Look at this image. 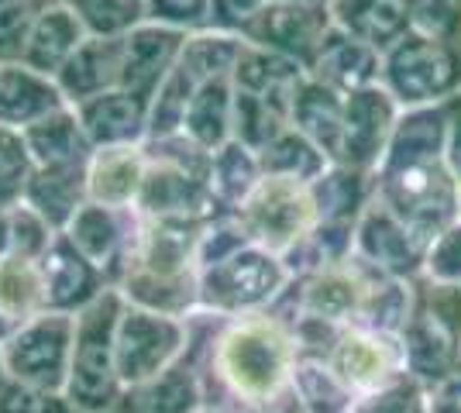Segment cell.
<instances>
[{
    "mask_svg": "<svg viewBox=\"0 0 461 413\" xmlns=\"http://www.w3.org/2000/svg\"><path fill=\"white\" fill-rule=\"evenodd\" d=\"M32 173H35V162L28 156L21 131L0 128V207H14L18 200H24Z\"/></svg>",
    "mask_w": 461,
    "mask_h": 413,
    "instance_id": "60d3db41",
    "label": "cell"
},
{
    "mask_svg": "<svg viewBox=\"0 0 461 413\" xmlns=\"http://www.w3.org/2000/svg\"><path fill=\"white\" fill-rule=\"evenodd\" d=\"M11 256V238H7V207H0V258Z\"/></svg>",
    "mask_w": 461,
    "mask_h": 413,
    "instance_id": "f907efd6",
    "label": "cell"
},
{
    "mask_svg": "<svg viewBox=\"0 0 461 413\" xmlns=\"http://www.w3.org/2000/svg\"><path fill=\"white\" fill-rule=\"evenodd\" d=\"M124 307V296L117 290H104L90 307L77 314L73 328V358L66 390L69 403L79 413H107L124 390L114 362V331L117 317Z\"/></svg>",
    "mask_w": 461,
    "mask_h": 413,
    "instance_id": "5b68a950",
    "label": "cell"
},
{
    "mask_svg": "<svg viewBox=\"0 0 461 413\" xmlns=\"http://www.w3.org/2000/svg\"><path fill=\"white\" fill-rule=\"evenodd\" d=\"M207 220H166L138 217L135 245L117 293L128 303L169 317H193L200 310V265L196 248Z\"/></svg>",
    "mask_w": 461,
    "mask_h": 413,
    "instance_id": "3957f363",
    "label": "cell"
},
{
    "mask_svg": "<svg viewBox=\"0 0 461 413\" xmlns=\"http://www.w3.org/2000/svg\"><path fill=\"white\" fill-rule=\"evenodd\" d=\"M94 148L104 145H138L149 138V100L128 90H107L73 107Z\"/></svg>",
    "mask_w": 461,
    "mask_h": 413,
    "instance_id": "603a6c76",
    "label": "cell"
},
{
    "mask_svg": "<svg viewBox=\"0 0 461 413\" xmlns=\"http://www.w3.org/2000/svg\"><path fill=\"white\" fill-rule=\"evenodd\" d=\"M69 7L94 39H124L141 21H149L145 0H69Z\"/></svg>",
    "mask_w": 461,
    "mask_h": 413,
    "instance_id": "f35d334b",
    "label": "cell"
},
{
    "mask_svg": "<svg viewBox=\"0 0 461 413\" xmlns=\"http://www.w3.org/2000/svg\"><path fill=\"white\" fill-rule=\"evenodd\" d=\"M24 203L35 207L59 235L86 203V162L83 166H35Z\"/></svg>",
    "mask_w": 461,
    "mask_h": 413,
    "instance_id": "f546056e",
    "label": "cell"
},
{
    "mask_svg": "<svg viewBox=\"0 0 461 413\" xmlns=\"http://www.w3.org/2000/svg\"><path fill=\"white\" fill-rule=\"evenodd\" d=\"M149 169L138 193V217H166V220H211L224 214L211 193V152L183 135L145 141Z\"/></svg>",
    "mask_w": 461,
    "mask_h": 413,
    "instance_id": "277c9868",
    "label": "cell"
},
{
    "mask_svg": "<svg viewBox=\"0 0 461 413\" xmlns=\"http://www.w3.org/2000/svg\"><path fill=\"white\" fill-rule=\"evenodd\" d=\"M21 138L35 166H83L94 156V141L86 138L73 107H62L56 114L41 118L39 124L24 128Z\"/></svg>",
    "mask_w": 461,
    "mask_h": 413,
    "instance_id": "1f68e13d",
    "label": "cell"
},
{
    "mask_svg": "<svg viewBox=\"0 0 461 413\" xmlns=\"http://www.w3.org/2000/svg\"><path fill=\"white\" fill-rule=\"evenodd\" d=\"M427 413H461V400L451 393H444V390H430Z\"/></svg>",
    "mask_w": 461,
    "mask_h": 413,
    "instance_id": "681fc988",
    "label": "cell"
},
{
    "mask_svg": "<svg viewBox=\"0 0 461 413\" xmlns=\"http://www.w3.org/2000/svg\"><path fill=\"white\" fill-rule=\"evenodd\" d=\"M379 279H383V273H375L358 256H351L345 262H334V265H321L313 273L293 275V286L272 310L286 317L289 324L300 317H313L324 324L348 328V324L362 320L368 296H372Z\"/></svg>",
    "mask_w": 461,
    "mask_h": 413,
    "instance_id": "52a82bcc",
    "label": "cell"
},
{
    "mask_svg": "<svg viewBox=\"0 0 461 413\" xmlns=\"http://www.w3.org/2000/svg\"><path fill=\"white\" fill-rule=\"evenodd\" d=\"M149 21L173 24L183 31H200L211 21V0H145Z\"/></svg>",
    "mask_w": 461,
    "mask_h": 413,
    "instance_id": "f6af8a7d",
    "label": "cell"
},
{
    "mask_svg": "<svg viewBox=\"0 0 461 413\" xmlns=\"http://www.w3.org/2000/svg\"><path fill=\"white\" fill-rule=\"evenodd\" d=\"M39 269L41 286H45V307L56 314H79L104 290H114L107 283V275L100 273L90 258L79 256L66 235H56V241L45 248Z\"/></svg>",
    "mask_w": 461,
    "mask_h": 413,
    "instance_id": "ac0fdd59",
    "label": "cell"
},
{
    "mask_svg": "<svg viewBox=\"0 0 461 413\" xmlns=\"http://www.w3.org/2000/svg\"><path fill=\"white\" fill-rule=\"evenodd\" d=\"M149 169L145 141L138 145H104L86 158V200L114 211H135Z\"/></svg>",
    "mask_w": 461,
    "mask_h": 413,
    "instance_id": "ffe728a7",
    "label": "cell"
},
{
    "mask_svg": "<svg viewBox=\"0 0 461 413\" xmlns=\"http://www.w3.org/2000/svg\"><path fill=\"white\" fill-rule=\"evenodd\" d=\"M324 4H327V0H324Z\"/></svg>",
    "mask_w": 461,
    "mask_h": 413,
    "instance_id": "db71d44e",
    "label": "cell"
},
{
    "mask_svg": "<svg viewBox=\"0 0 461 413\" xmlns=\"http://www.w3.org/2000/svg\"><path fill=\"white\" fill-rule=\"evenodd\" d=\"M86 41V28L69 7V0H49L32 24V35L24 41L21 62L56 79V73L66 66V59Z\"/></svg>",
    "mask_w": 461,
    "mask_h": 413,
    "instance_id": "d4e9b609",
    "label": "cell"
},
{
    "mask_svg": "<svg viewBox=\"0 0 461 413\" xmlns=\"http://www.w3.org/2000/svg\"><path fill=\"white\" fill-rule=\"evenodd\" d=\"M230 214L238 217L249 241L283 258L289 252H296L310 238V231L317 228V207H313L310 183L289 176H269V173H262V179L251 186L249 197Z\"/></svg>",
    "mask_w": 461,
    "mask_h": 413,
    "instance_id": "ba28073f",
    "label": "cell"
},
{
    "mask_svg": "<svg viewBox=\"0 0 461 413\" xmlns=\"http://www.w3.org/2000/svg\"><path fill=\"white\" fill-rule=\"evenodd\" d=\"M330 28L334 21L324 0H269L241 31V39L310 69Z\"/></svg>",
    "mask_w": 461,
    "mask_h": 413,
    "instance_id": "4fadbf2b",
    "label": "cell"
},
{
    "mask_svg": "<svg viewBox=\"0 0 461 413\" xmlns=\"http://www.w3.org/2000/svg\"><path fill=\"white\" fill-rule=\"evenodd\" d=\"M186 358L196 365L207 407L230 413H307L296 396L300 341L276 310L190 317Z\"/></svg>",
    "mask_w": 461,
    "mask_h": 413,
    "instance_id": "6da1fadb",
    "label": "cell"
},
{
    "mask_svg": "<svg viewBox=\"0 0 461 413\" xmlns=\"http://www.w3.org/2000/svg\"><path fill=\"white\" fill-rule=\"evenodd\" d=\"M0 379H4V365H0Z\"/></svg>",
    "mask_w": 461,
    "mask_h": 413,
    "instance_id": "f5cc1de1",
    "label": "cell"
},
{
    "mask_svg": "<svg viewBox=\"0 0 461 413\" xmlns=\"http://www.w3.org/2000/svg\"><path fill=\"white\" fill-rule=\"evenodd\" d=\"M327 11L334 28L375 52L393 49L413 31V0H327Z\"/></svg>",
    "mask_w": 461,
    "mask_h": 413,
    "instance_id": "7402d4cb",
    "label": "cell"
},
{
    "mask_svg": "<svg viewBox=\"0 0 461 413\" xmlns=\"http://www.w3.org/2000/svg\"><path fill=\"white\" fill-rule=\"evenodd\" d=\"M258 162H262V173H269V176H289L303 179V183H313L330 166V158L296 128H286L279 138H272L258 152Z\"/></svg>",
    "mask_w": 461,
    "mask_h": 413,
    "instance_id": "8d00e7d4",
    "label": "cell"
},
{
    "mask_svg": "<svg viewBox=\"0 0 461 413\" xmlns=\"http://www.w3.org/2000/svg\"><path fill=\"white\" fill-rule=\"evenodd\" d=\"M266 4L269 0H211V21H207V28L241 35Z\"/></svg>",
    "mask_w": 461,
    "mask_h": 413,
    "instance_id": "bcb514c9",
    "label": "cell"
},
{
    "mask_svg": "<svg viewBox=\"0 0 461 413\" xmlns=\"http://www.w3.org/2000/svg\"><path fill=\"white\" fill-rule=\"evenodd\" d=\"M313 207H317V224H355L366 203L375 193V176L366 169H355L345 162H330L321 176L310 183Z\"/></svg>",
    "mask_w": 461,
    "mask_h": 413,
    "instance_id": "4dcf8cb0",
    "label": "cell"
},
{
    "mask_svg": "<svg viewBox=\"0 0 461 413\" xmlns=\"http://www.w3.org/2000/svg\"><path fill=\"white\" fill-rule=\"evenodd\" d=\"M190 348V317L155 314L124 300L114 331V362L124 386L166 373Z\"/></svg>",
    "mask_w": 461,
    "mask_h": 413,
    "instance_id": "30bf717a",
    "label": "cell"
},
{
    "mask_svg": "<svg viewBox=\"0 0 461 413\" xmlns=\"http://www.w3.org/2000/svg\"><path fill=\"white\" fill-rule=\"evenodd\" d=\"M203 413H230V410H221V407H207Z\"/></svg>",
    "mask_w": 461,
    "mask_h": 413,
    "instance_id": "816d5d0a",
    "label": "cell"
},
{
    "mask_svg": "<svg viewBox=\"0 0 461 413\" xmlns=\"http://www.w3.org/2000/svg\"><path fill=\"white\" fill-rule=\"evenodd\" d=\"M307 76L300 62L286 59L279 52H269L262 45H251L241 39V52L230 69V83L249 94H266V97H293L296 83Z\"/></svg>",
    "mask_w": 461,
    "mask_h": 413,
    "instance_id": "836d02e7",
    "label": "cell"
},
{
    "mask_svg": "<svg viewBox=\"0 0 461 413\" xmlns=\"http://www.w3.org/2000/svg\"><path fill=\"white\" fill-rule=\"evenodd\" d=\"M296 396L307 413H348L355 393L334 375L321 355H303L296 362Z\"/></svg>",
    "mask_w": 461,
    "mask_h": 413,
    "instance_id": "74e56055",
    "label": "cell"
},
{
    "mask_svg": "<svg viewBox=\"0 0 461 413\" xmlns=\"http://www.w3.org/2000/svg\"><path fill=\"white\" fill-rule=\"evenodd\" d=\"M430 390L413 375H400L372 393H358L348 413H427Z\"/></svg>",
    "mask_w": 461,
    "mask_h": 413,
    "instance_id": "ab89813d",
    "label": "cell"
},
{
    "mask_svg": "<svg viewBox=\"0 0 461 413\" xmlns=\"http://www.w3.org/2000/svg\"><path fill=\"white\" fill-rule=\"evenodd\" d=\"M289 100L293 97H266V94H249L234 86L230 138L251 152H262L272 138H279L289 128Z\"/></svg>",
    "mask_w": 461,
    "mask_h": 413,
    "instance_id": "e575fe53",
    "label": "cell"
},
{
    "mask_svg": "<svg viewBox=\"0 0 461 413\" xmlns=\"http://www.w3.org/2000/svg\"><path fill=\"white\" fill-rule=\"evenodd\" d=\"M230 128H234V83L230 76L207 79L186 107L183 135L196 141L200 148L217 152L230 141Z\"/></svg>",
    "mask_w": 461,
    "mask_h": 413,
    "instance_id": "d6a6232c",
    "label": "cell"
},
{
    "mask_svg": "<svg viewBox=\"0 0 461 413\" xmlns=\"http://www.w3.org/2000/svg\"><path fill=\"white\" fill-rule=\"evenodd\" d=\"M262 179V162H258V152L245 148L241 141L230 138L228 145H221L217 152H211V193L213 200L221 203V211L230 214L241 200L251 193V186Z\"/></svg>",
    "mask_w": 461,
    "mask_h": 413,
    "instance_id": "d590c367",
    "label": "cell"
},
{
    "mask_svg": "<svg viewBox=\"0 0 461 413\" xmlns=\"http://www.w3.org/2000/svg\"><path fill=\"white\" fill-rule=\"evenodd\" d=\"M73 328L77 314H39L0 345L4 373L35 393H62L73 358Z\"/></svg>",
    "mask_w": 461,
    "mask_h": 413,
    "instance_id": "8fae6325",
    "label": "cell"
},
{
    "mask_svg": "<svg viewBox=\"0 0 461 413\" xmlns=\"http://www.w3.org/2000/svg\"><path fill=\"white\" fill-rule=\"evenodd\" d=\"M32 413H79V410L69 403V396L66 393H39L35 396Z\"/></svg>",
    "mask_w": 461,
    "mask_h": 413,
    "instance_id": "c3c4849f",
    "label": "cell"
},
{
    "mask_svg": "<svg viewBox=\"0 0 461 413\" xmlns=\"http://www.w3.org/2000/svg\"><path fill=\"white\" fill-rule=\"evenodd\" d=\"M351 393H372L406 375V355L400 335H385L366 324H348L321 355Z\"/></svg>",
    "mask_w": 461,
    "mask_h": 413,
    "instance_id": "7c38bea8",
    "label": "cell"
},
{
    "mask_svg": "<svg viewBox=\"0 0 461 413\" xmlns=\"http://www.w3.org/2000/svg\"><path fill=\"white\" fill-rule=\"evenodd\" d=\"M45 310L49 307H45L39 262L24 256L0 258V345Z\"/></svg>",
    "mask_w": 461,
    "mask_h": 413,
    "instance_id": "f1b7e54d",
    "label": "cell"
},
{
    "mask_svg": "<svg viewBox=\"0 0 461 413\" xmlns=\"http://www.w3.org/2000/svg\"><path fill=\"white\" fill-rule=\"evenodd\" d=\"M293 286L286 258L249 241L234 256L200 269V310L213 317H241L272 310Z\"/></svg>",
    "mask_w": 461,
    "mask_h": 413,
    "instance_id": "8992f818",
    "label": "cell"
},
{
    "mask_svg": "<svg viewBox=\"0 0 461 413\" xmlns=\"http://www.w3.org/2000/svg\"><path fill=\"white\" fill-rule=\"evenodd\" d=\"M121 41L124 39L86 35V41L66 59V66L56 73V83L69 107L121 86Z\"/></svg>",
    "mask_w": 461,
    "mask_h": 413,
    "instance_id": "484cf974",
    "label": "cell"
},
{
    "mask_svg": "<svg viewBox=\"0 0 461 413\" xmlns=\"http://www.w3.org/2000/svg\"><path fill=\"white\" fill-rule=\"evenodd\" d=\"M183 28L158 24V21H141L135 31H128L121 41V90L135 94L141 100H152L162 79L169 76L183 45H186Z\"/></svg>",
    "mask_w": 461,
    "mask_h": 413,
    "instance_id": "e0dca14e",
    "label": "cell"
},
{
    "mask_svg": "<svg viewBox=\"0 0 461 413\" xmlns=\"http://www.w3.org/2000/svg\"><path fill=\"white\" fill-rule=\"evenodd\" d=\"M447 169H451V179L458 186V203H461V118H451V135H447Z\"/></svg>",
    "mask_w": 461,
    "mask_h": 413,
    "instance_id": "7dc6e473",
    "label": "cell"
},
{
    "mask_svg": "<svg viewBox=\"0 0 461 413\" xmlns=\"http://www.w3.org/2000/svg\"><path fill=\"white\" fill-rule=\"evenodd\" d=\"M56 228L45 217L28 207L24 200H18L14 207H7V238H11V256H24L39 262L45 256V248L56 241Z\"/></svg>",
    "mask_w": 461,
    "mask_h": 413,
    "instance_id": "b9f144b4",
    "label": "cell"
},
{
    "mask_svg": "<svg viewBox=\"0 0 461 413\" xmlns=\"http://www.w3.org/2000/svg\"><path fill=\"white\" fill-rule=\"evenodd\" d=\"M49 0H0V66L21 62L32 24Z\"/></svg>",
    "mask_w": 461,
    "mask_h": 413,
    "instance_id": "7bdbcfd3",
    "label": "cell"
},
{
    "mask_svg": "<svg viewBox=\"0 0 461 413\" xmlns=\"http://www.w3.org/2000/svg\"><path fill=\"white\" fill-rule=\"evenodd\" d=\"M423 279L430 283H447V286H461V217L444 228L423 252Z\"/></svg>",
    "mask_w": 461,
    "mask_h": 413,
    "instance_id": "ee69618b",
    "label": "cell"
},
{
    "mask_svg": "<svg viewBox=\"0 0 461 413\" xmlns=\"http://www.w3.org/2000/svg\"><path fill=\"white\" fill-rule=\"evenodd\" d=\"M400 114H403V107L389 97V90H385L383 83H372L366 90L348 94L338 162L366 169V173L375 176L385 148H389V138L396 131Z\"/></svg>",
    "mask_w": 461,
    "mask_h": 413,
    "instance_id": "5bb4252c",
    "label": "cell"
},
{
    "mask_svg": "<svg viewBox=\"0 0 461 413\" xmlns=\"http://www.w3.org/2000/svg\"><path fill=\"white\" fill-rule=\"evenodd\" d=\"M138 214L135 211H114V207H100V203H83L77 217L66 224L62 235L69 238V245L83 258H90L100 273L107 275V283L117 290V279L124 273L131 245H135Z\"/></svg>",
    "mask_w": 461,
    "mask_h": 413,
    "instance_id": "9a60e30c",
    "label": "cell"
},
{
    "mask_svg": "<svg viewBox=\"0 0 461 413\" xmlns=\"http://www.w3.org/2000/svg\"><path fill=\"white\" fill-rule=\"evenodd\" d=\"M207 393L200 373L190 358L183 355L166 373L152 375L145 382L124 386L117 403L107 413H203Z\"/></svg>",
    "mask_w": 461,
    "mask_h": 413,
    "instance_id": "d6986e66",
    "label": "cell"
},
{
    "mask_svg": "<svg viewBox=\"0 0 461 413\" xmlns=\"http://www.w3.org/2000/svg\"><path fill=\"white\" fill-rule=\"evenodd\" d=\"M62 107H69V103L52 76H45L24 62L0 66V128L24 131Z\"/></svg>",
    "mask_w": 461,
    "mask_h": 413,
    "instance_id": "44dd1931",
    "label": "cell"
},
{
    "mask_svg": "<svg viewBox=\"0 0 461 413\" xmlns=\"http://www.w3.org/2000/svg\"><path fill=\"white\" fill-rule=\"evenodd\" d=\"M379 83L403 111L447 103L461 86V56L451 41L410 31L403 41L383 52Z\"/></svg>",
    "mask_w": 461,
    "mask_h": 413,
    "instance_id": "9c48e42d",
    "label": "cell"
},
{
    "mask_svg": "<svg viewBox=\"0 0 461 413\" xmlns=\"http://www.w3.org/2000/svg\"><path fill=\"white\" fill-rule=\"evenodd\" d=\"M341 121H345L341 94H334L313 76H303L296 83L289 100V128L310 138L330 162H338V148H341Z\"/></svg>",
    "mask_w": 461,
    "mask_h": 413,
    "instance_id": "4316f807",
    "label": "cell"
},
{
    "mask_svg": "<svg viewBox=\"0 0 461 413\" xmlns=\"http://www.w3.org/2000/svg\"><path fill=\"white\" fill-rule=\"evenodd\" d=\"M447 103L410 107L396 121L383 162L375 169V197L403 224L410 238L427 245L461 217L458 186L447 169Z\"/></svg>",
    "mask_w": 461,
    "mask_h": 413,
    "instance_id": "7a4b0ae2",
    "label": "cell"
},
{
    "mask_svg": "<svg viewBox=\"0 0 461 413\" xmlns=\"http://www.w3.org/2000/svg\"><path fill=\"white\" fill-rule=\"evenodd\" d=\"M355 256L389 279H420L423 273V248L375 193L355 224Z\"/></svg>",
    "mask_w": 461,
    "mask_h": 413,
    "instance_id": "2e32d148",
    "label": "cell"
},
{
    "mask_svg": "<svg viewBox=\"0 0 461 413\" xmlns=\"http://www.w3.org/2000/svg\"><path fill=\"white\" fill-rule=\"evenodd\" d=\"M400 341H403L406 355V375H413L427 390H438L444 379L461 365V348L423 314L420 303L410 317V324L403 328Z\"/></svg>",
    "mask_w": 461,
    "mask_h": 413,
    "instance_id": "83f0119b",
    "label": "cell"
},
{
    "mask_svg": "<svg viewBox=\"0 0 461 413\" xmlns=\"http://www.w3.org/2000/svg\"><path fill=\"white\" fill-rule=\"evenodd\" d=\"M379 69H383V52H375L366 41L351 39L341 28H330L321 52L310 62L307 76L348 97L355 90H366L372 83H379Z\"/></svg>",
    "mask_w": 461,
    "mask_h": 413,
    "instance_id": "cb8c5ba5",
    "label": "cell"
}]
</instances>
